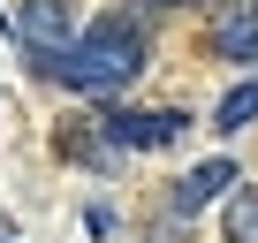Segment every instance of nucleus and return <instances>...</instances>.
<instances>
[{"label":"nucleus","mask_w":258,"mask_h":243,"mask_svg":"<svg viewBox=\"0 0 258 243\" xmlns=\"http://www.w3.org/2000/svg\"><path fill=\"white\" fill-rule=\"evenodd\" d=\"M213 53L220 61H258V8H228V16H213Z\"/></svg>","instance_id":"nucleus-4"},{"label":"nucleus","mask_w":258,"mask_h":243,"mask_svg":"<svg viewBox=\"0 0 258 243\" xmlns=\"http://www.w3.org/2000/svg\"><path fill=\"white\" fill-rule=\"evenodd\" d=\"M250 122H258V76H250V84H235V91L213 106V130H250Z\"/></svg>","instance_id":"nucleus-6"},{"label":"nucleus","mask_w":258,"mask_h":243,"mask_svg":"<svg viewBox=\"0 0 258 243\" xmlns=\"http://www.w3.org/2000/svg\"><path fill=\"white\" fill-rule=\"evenodd\" d=\"M69 91H121V84H137V69H145V23L137 16H99V23H84L76 31V46L61 53V61H46Z\"/></svg>","instance_id":"nucleus-1"},{"label":"nucleus","mask_w":258,"mask_h":243,"mask_svg":"<svg viewBox=\"0 0 258 243\" xmlns=\"http://www.w3.org/2000/svg\"><path fill=\"white\" fill-rule=\"evenodd\" d=\"M152 8H160V0H152Z\"/></svg>","instance_id":"nucleus-9"},{"label":"nucleus","mask_w":258,"mask_h":243,"mask_svg":"<svg viewBox=\"0 0 258 243\" xmlns=\"http://www.w3.org/2000/svg\"><path fill=\"white\" fill-rule=\"evenodd\" d=\"M228 183H235V160H198V167L175 183V213H198V205H213Z\"/></svg>","instance_id":"nucleus-5"},{"label":"nucleus","mask_w":258,"mask_h":243,"mask_svg":"<svg viewBox=\"0 0 258 243\" xmlns=\"http://www.w3.org/2000/svg\"><path fill=\"white\" fill-rule=\"evenodd\" d=\"M16 38L38 61H61L76 46V8H69V0H23V8H16Z\"/></svg>","instance_id":"nucleus-2"},{"label":"nucleus","mask_w":258,"mask_h":243,"mask_svg":"<svg viewBox=\"0 0 258 243\" xmlns=\"http://www.w3.org/2000/svg\"><path fill=\"white\" fill-rule=\"evenodd\" d=\"M228 243H258V183H243L228 198Z\"/></svg>","instance_id":"nucleus-7"},{"label":"nucleus","mask_w":258,"mask_h":243,"mask_svg":"<svg viewBox=\"0 0 258 243\" xmlns=\"http://www.w3.org/2000/svg\"><path fill=\"white\" fill-rule=\"evenodd\" d=\"M190 130V114H175V106H145V114H106V145H129V152H152V145H175Z\"/></svg>","instance_id":"nucleus-3"},{"label":"nucleus","mask_w":258,"mask_h":243,"mask_svg":"<svg viewBox=\"0 0 258 243\" xmlns=\"http://www.w3.org/2000/svg\"><path fill=\"white\" fill-rule=\"evenodd\" d=\"M0 243H8V235H0Z\"/></svg>","instance_id":"nucleus-8"}]
</instances>
